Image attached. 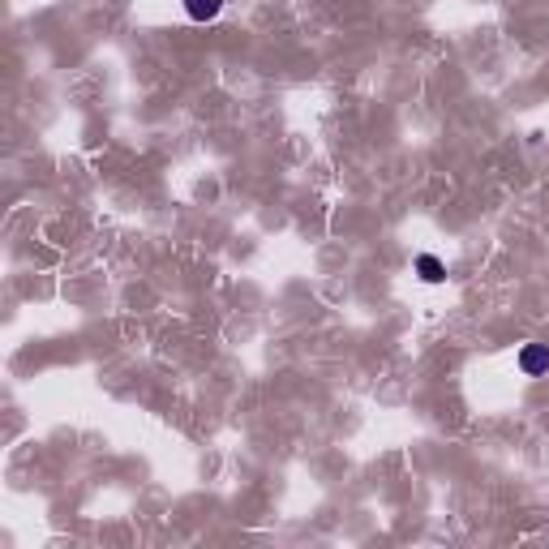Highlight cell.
Wrapping results in <instances>:
<instances>
[{"label":"cell","instance_id":"1","mask_svg":"<svg viewBox=\"0 0 549 549\" xmlns=\"http://www.w3.org/2000/svg\"><path fill=\"white\" fill-rule=\"evenodd\" d=\"M519 374H524V378H545L549 374V344H524V348H519Z\"/></svg>","mask_w":549,"mask_h":549},{"label":"cell","instance_id":"2","mask_svg":"<svg viewBox=\"0 0 549 549\" xmlns=\"http://www.w3.org/2000/svg\"><path fill=\"white\" fill-rule=\"evenodd\" d=\"M189 22H215L219 13H224V0H181Z\"/></svg>","mask_w":549,"mask_h":549},{"label":"cell","instance_id":"3","mask_svg":"<svg viewBox=\"0 0 549 549\" xmlns=\"http://www.w3.org/2000/svg\"><path fill=\"white\" fill-rule=\"evenodd\" d=\"M417 275L425 284H442V275H447V266H442L438 254H417Z\"/></svg>","mask_w":549,"mask_h":549}]
</instances>
